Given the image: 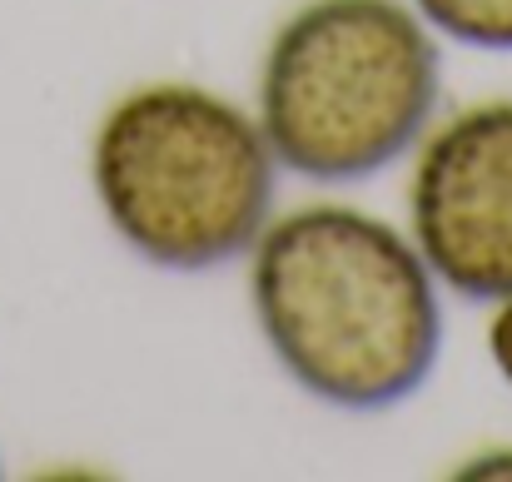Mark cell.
<instances>
[{
    "instance_id": "1",
    "label": "cell",
    "mask_w": 512,
    "mask_h": 482,
    "mask_svg": "<svg viewBox=\"0 0 512 482\" xmlns=\"http://www.w3.org/2000/svg\"><path fill=\"white\" fill-rule=\"evenodd\" d=\"M244 259L264 348L319 403L378 413L433 378L438 279L388 219L353 204H299L274 214Z\"/></svg>"
},
{
    "instance_id": "2",
    "label": "cell",
    "mask_w": 512,
    "mask_h": 482,
    "mask_svg": "<svg viewBox=\"0 0 512 482\" xmlns=\"http://www.w3.org/2000/svg\"><path fill=\"white\" fill-rule=\"evenodd\" d=\"M90 189L130 254L204 274L244 259L274 219L279 160L249 110L219 90L160 80L100 115Z\"/></svg>"
},
{
    "instance_id": "3",
    "label": "cell",
    "mask_w": 512,
    "mask_h": 482,
    "mask_svg": "<svg viewBox=\"0 0 512 482\" xmlns=\"http://www.w3.org/2000/svg\"><path fill=\"white\" fill-rule=\"evenodd\" d=\"M438 95V30L413 0H304L259 60L254 120L279 169L358 184L413 155Z\"/></svg>"
},
{
    "instance_id": "4",
    "label": "cell",
    "mask_w": 512,
    "mask_h": 482,
    "mask_svg": "<svg viewBox=\"0 0 512 482\" xmlns=\"http://www.w3.org/2000/svg\"><path fill=\"white\" fill-rule=\"evenodd\" d=\"M408 239L438 289L512 299V100H478L413 145Z\"/></svg>"
},
{
    "instance_id": "5",
    "label": "cell",
    "mask_w": 512,
    "mask_h": 482,
    "mask_svg": "<svg viewBox=\"0 0 512 482\" xmlns=\"http://www.w3.org/2000/svg\"><path fill=\"white\" fill-rule=\"evenodd\" d=\"M413 10L458 45L512 50V0H413Z\"/></svg>"
},
{
    "instance_id": "6",
    "label": "cell",
    "mask_w": 512,
    "mask_h": 482,
    "mask_svg": "<svg viewBox=\"0 0 512 482\" xmlns=\"http://www.w3.org/2000/svg\"><path fill=\"white\" fill-rule=\"evenodd\" d=\"M488 353H493V368L503 373V383L512 388V299L493 304V323H488Z\"/></svg>"
}]
</instances>
